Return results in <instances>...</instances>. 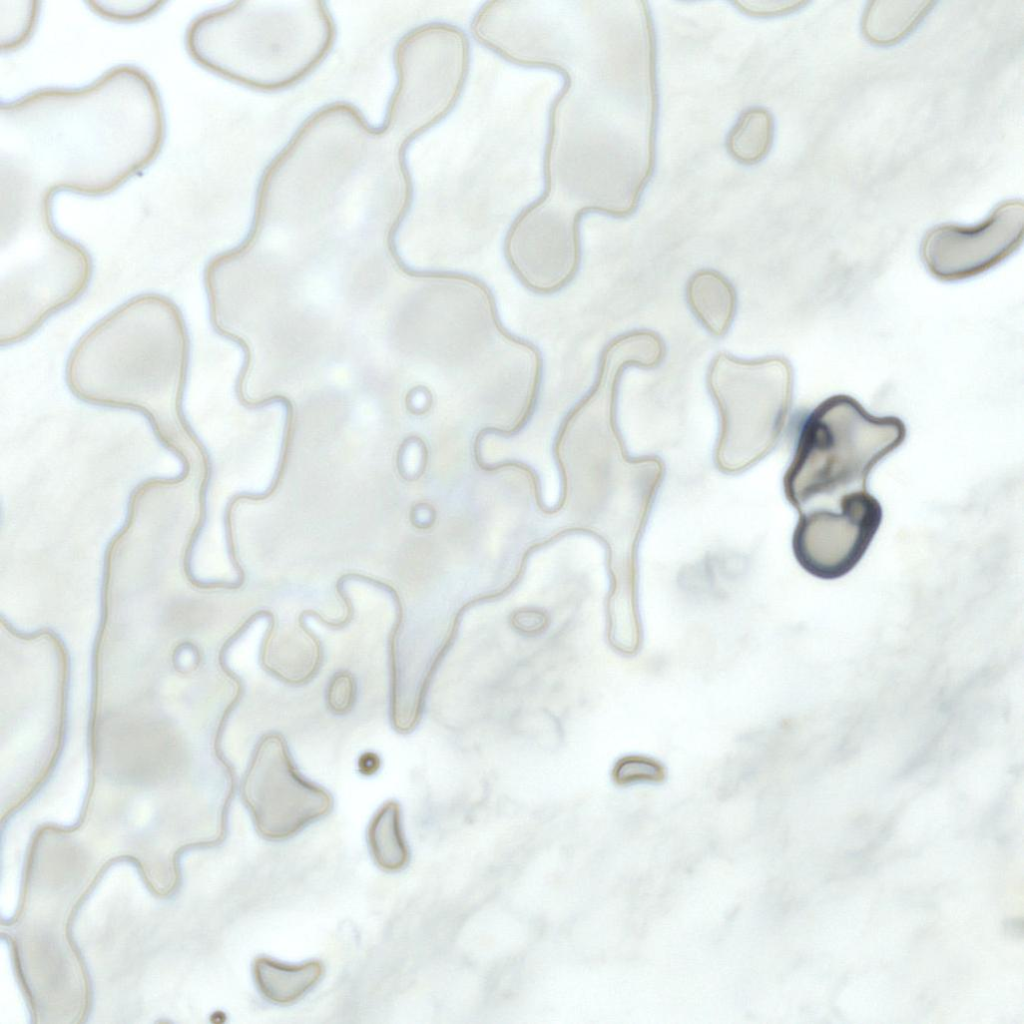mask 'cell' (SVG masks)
Instances as JSON below:
<instances>
[{
	"label": "cell",
	"mask_w": 1024,
	"mask_h": 1024,
	"mask_svg": "<svg viewBox=\"0 0 1024 1024\" xmlns=\"http://www.w3.org/2000/svg\"><path fill=\"white\" fill-rule=\"evenodd\" d=\"M356 698V685L354 678L346 673L339 672L331 678L327 690V702L331 710L342 714L349 711L354 705Z\"/></svg>",
	"instance_id": "2e32d148"
},
{
	"label": "cell",
	"mask_w": 1024,
	"mask_h": 1024,
	"mask_svg": "<svg viewBox=\"0 0 1024 1024\" xmlns=\"http://www.w3.org/2000/svg\"><path fill=\"white\" fill-rule=\"evenodd\" d=\"M1021 200L998 204L980 223L934 226L921 242L922 261L935 278L958 281L977 276L1012 255L1023 241Z\"/></svg>",
	"instance_id": "52a82bcc"
},
{
	"label": "cell",
	"mask_w": 1024,
	"mask_h": 1024,
	"mask_svg": "<svg viewBox=\"0 0 1024 1024\" xmlns=\"http://www.w3.org/2000/svg\"><path fill=\"white\" fill-rule=\"evenodd\" d=\"M190 343L178 306L146 293L89 328L73 347L66 383L79 399L145 414L161 434L190 433L183 414Z\"/></svg>",
	"instance_id": "3957f363"
},
{
	"label": "cell",
	"mask_w": 1024,
	"mask_h": 1024,
	"mask_svg": "<svg viewBox=\"0 0 1024 1024\" xmlns=\"http://www.w3.org/2000/svg\"><path fill=\"white\" fill-rule=\"evenodd\" d=\"M370 853L375 863L384 871L401 870L409 860L396 802L385 803L373 816L367 831Z\"/></svg>",
	"instance_id": "30bf717a"
},
{
	"label": "cell",
	"mask_w": 1024,
	"mask_h": 1024,
	"mask_svg": "<svg viewBox=\"0 0 1024 1024\" xmlns=\"http://www.w3.org/2000/svg\"><path fill=\"white\" fill-rule=\"evenodd\" d=\"M611 777L618 786L660 784L665 781L667 770L664 764L654 757L628 754L615 762Z\"/></svg>",
	"instance_id": "5bb4252c"
},
{
	"label": "cell",
	"mask_w": 1024,
	"mask_h": 1024,
	"mask_svg": "<svg viewBox=\"0 0 1024 1024\" xmlns=\"http://www.w3.org/2000/svg\"><path fill=\"white\" fill-rule=\"evenodd\" d=\"M774 138V120L769 111L752 107L739 116L731 128L726 146L730 155L742 164H755L769 153Z\"/></svg>",
	"instance_id": "8fae6325"
},
{
	"label": "cell",
	"mask_w": 1024,
	"mask_h": 1024,
	"mask_svg": "<svg viewBox=\"0 0 1024 1024\" xmlns=\"http://www.w3.org/2000/svg\"><path fill=\"white\" fill-rule=\"evenodd\" d=\"M320 961L286 964L259 956L252 964L253 979L260 994L276 1005H290L303 998L322 978Z\"/></svg>",
	"instance_id": "ba28073f"
},
{
	"label": "cell",
	"mask_w": 1024,
	"mask_h": 1024,
	"mask_svg": "<svg viewBox=\"0 0 1024 1024\" xmlns=\"http://www.w3.org/2000/svg\"><path fill=\"white\" fill-rule=\"evenodd\" d=\"M688 305L699 323L712 335L722 336L730 328L736 312V293L730 282L718 272L701 270L686 287Z\"/></svg>",
	"instance_id": "9c48e42d"
},
{
	"label": "cell",
	"mask_w": 1024,
	"mask_h": 1024,
	"mask_svg": "<svg viewBox=\"0 0 1024 1024\" xmlns=\"http://www.w3.org/2000/svg\"><path fill=\"white\" fill-rule=\"evenodd\" d=\"M335 24L319 0H242L199 14L185 45L204 69L261 91L287 88L328 54Z\"/></svg>",
	"instance_id": "277c9868"
},
{
	"label": "cell",
	"mask_w": 1024,
	"mask_h": 1024,
	"mask_svg": "<svg viewBox=\"0 0 1024 1024\" xmlns=\"http://www.w3.org/2000/svg\"><path fill=\"white\" fill-rule=\"evenodd\" d=\"M95 14L111 21L132 22L143 20L160 10L161 1H88Z\"/></svg>",
	"instance_id": "9a60e30c"
},
{
	"label": "cell",
	"mask_w": 1024,
	"mask_h": 1024,
	"mask_svg": "<svg viewBox=\"0 0 1024 1024\" xmlns=\"http://www.w3.org/2000/svg\"><path fill=\"white\" fill-rule=\"evenodd\" d=\"M926 2H873L863 14V31L873 42L889 44L905 36L927 11Z\"/></svg>",
	"instance_id": "7c38bea8"
},
{
	"label": "cell",
	"mask_w": 1024,
	"mask_h": 1024,
	"mask_svg": "<svg viewBox=\"0 0 1024 1024\" xmlns=\"http://www.w3.org/2000/svg\"><path fill=\"white\" fill-rule=\"evenodd\" d=\"M242 796L256 831L270 841L296 835L332 808L331 796L299 774L276 735L259 743L243 781Z\"/></svg>",
	"instance_id": "8992f818"
},
{
	"label": "cell",
	"mask_w": 1024,
	"mask_h": 1024,
	"mask_svg": "<svg viewBox=\"0 0 1024 1024\" xmlns=\"http://www.w3.org/2000/svg\"><path fill=\"white\" fill-rule=\"evenodd\" d=\"M719 416L716 462L736 473L764 457L778 441L793 393V370L783 357L740 359L719 353L707 371Z\"/></svg>",
	"instance_id": "5b68a950"
},
{
	"label": "cell",
	"mask_w": 1024,
	"mask_h": 1024,
	"mask_svg": "<svg viewBox=\"0 0 1024 1024\" xmlns=\"http://www.w3.org/2000/svg\"><path fill=\"white\" fill-rule=\"evenodd\" d=\"M896 416H874L848 395L821 402L805 419L784 491L799 525L843 557L859 561L882 522L867 479L905 440Z\"/></svg>",
	"instance_id": "7a4b0ae2"
},
{
	"label": "cell",
	"mask_w": 1024,
	"mask_h": 1024,
	"mask_svg": "<svg viewBox=\"0 0 1024 1024\" xmlns=\"http://www.w3.org/2000/svg\"><path fill=\"white\" fill-rule=\"evenodd\" d=\"M5 2L8 8L0 2V11L8 16H1V49L11 51L21 47L30 38L36 25L39 2Z\"/></svg>",
	"instance_id": "4fadbf2b"
},
{
	"label": "cell",
	"mask_w": 1024,
	"mask_h": 1024,
	"mask_svg": "<svg viewBox=\"0 0 1024 1024\" xmlns=\"http://www.w3.org/2000/svg\"><path fill=\"white\" fill-rule=\"evenodd\" d=\"M164 139L159 92L133 65L2 100L0 216L52 212L60 192L107 196L148 168Z\"/></svg>",
	"instance_id": "6da1fadb"
}]
</instances>
